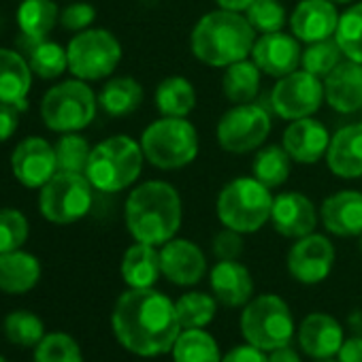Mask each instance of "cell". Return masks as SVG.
I'll use <instances>...</instances> for the list:
<instances>
[{
	"label": "cell",
	"mask_w": 362,
	"mask_h": 362,
	"mask_svg": "<svg viewBox=\"0 0 362 362\" xmlns=\"http://www.w3.org/2000/svg\"><path fill=\"white\" fill-rule=\"evenodd\" d=\"M111 328L134 356L156 358L173 349L181 328L175 303L156 288H128L115 300Z\"/></svg>",
	"instance_id": "1"
},
{
	"label": "cell",
	"mask_w": 362,
	"mask_h": 362,
	"mask_svg": "<svg viewBox=\"0 0 362 362\" xmlns=\"http://www.w3.org/2000/svg\"><path fill=\"white\" fill-rule=\"evenodd\" d=\"M181 220H184L181 197L173 184L162 179H149L132 188L124 205L126 228L139 243L162 247L177 237Z\"/></svg>",
	"instance_id": "2"
},
{
	"label": "cell",
	"mask_w": 362,
	"mask_h": 362,
	"mask_svg": "<svg viewBox=\"0 0 362 362\" xmlns=\"http://www.w3.org/2000/svg\"><path fill=\"white\" fill-rule=\"evenodd\" d=\"M258 33L247 22L245 13L216 9L194 24L190 33V49L194 58L214 69H226L252 56Z\"/></svg>",
	"instance_id": "3"
},
{
	"label": "cell",
	"mask_w": 362,
	"mask_h": 362,
	"mask_svg": "<svg viewBox=\"0 0 362 362\" xmlns=\"http://www.w3.org/2000/svg\"><path fill=\"white\" fill-rule=\"evenodd\" d=\"M141 143L128 134H113L92 147L86 177L94 190L105 194H117L132 188L143 173Z\"/></svg>",
	"instance_id": "4"
},
{
	"label": "cell",
	"mask_w": 362,
	"mask_h": 362,
	"mask_svg": "<svg viewBox=\"0 0 362 362\" xmlns=\"http://www.w3.org/2000/svg\"><path fill=\"white\" fill-rule=\"evenodd\" d=\"M273 199L271 188L260 184L254 175L235 177L220 190L216 199V214L224 228L252 235L271 222Z\"/></svg>",
	"instance_id": "5"
},
{
	"label": "cell",
	"mask_w": 362,
	"mask_h": 362,
	"mask_svg": "<svg viewBox=\"0 0 362 362\" xmlns=\"http://www.w3.org/2000/svg\"><path fill=\"white\" fill-rule=\"evenodd\" d=\"M139 143L145 160L160 170L186 168L201 151L199 130L188 117L162 115L143 130Z\"/></svg>",
	"instance_id": "6"
},
{
	"label": "cell",
	"mask_w": 362,
	"mask_h": 362,
	"mask_svg": "<svg viewBox=\"0 0 362 362\" xmlns=\"http://www.w3.org/2000/svg\"><path fill=\"white\" fill-rule=\"evenodd\" d=\"M98 109V96L81 79H66L52 86L41 98V119L43 124L60 134L79 132L88 128Z\"/></svg>",
	"instance_id": "7"
},
{
	"label": "cell",
	"mask_w": 362,
	"mask_h": 362,
	"mask_svg": "<svg viewBox=\"0 0 362 362\" xmlns=\"http://www.w3.org/2000/svg\"><path fill=\"white\" fill-rule=\"evenodd\" d=\"M241 332L247 343L264 351H273L292 343L294 315L281 296L258 294L243 307Z\"/></svg>",
	"instance_id": "8"
},
{
	"label": "cell",
	"mask_w": 362,
	"mask_h": 362,
	"mask_svg": "<svg viewBox=\"0 0 362 362\" xmlns=\"http://www.w3.org/2000/svg\"><path fill=\"white\" fill-rule=\"evenodd\" d=\"M94 203V186L86 173L58 170L39 192L41 216L58 226H69L83 220Z\"/></svg>",
	"instance_id": "9"
},
{
	"label": "cell",
	"mask_w": 362,
	"mask_h": 362,
	"mask_svg": "<svg viewBox=\"0 0 362 362\" xmlns=\"http://www.w3.org/2000/svg\"><path fill=\"white\" fill-rule=\"evenodd\" d=\"M69 71L81 81H100L115 73L122 62V43L105 28L77 33L66 45Z\"/></svg>",
	"instance_id": "10"
},
{
	"label": "cell",
	"mask_w": 362,
	"mask_h": 362,
	"mask_svg": "<svg viewBox=\"0 0 362 362\" xmlns=\"http://www.w3.org/2000/svg\"><path fill=\"white\" fill-rule=\"evenodd\" d=\"M271 128V113L262 105H233L218 119L216 141L220 149H224L226 153H252L267 143Z\"/></svg>",
	"instance_id": "11"
},
{
	"label": "cell",
	"mask_w": 362,
	"mask_h": 362,
	"mask_svg": "<svg viewBox=\"0 0 362 362\" xmlns=\"http://www.w3.org/2000/svg\"><path fill=\"white\" fill-rule=\"evenodd\" d=\"M324 100V79L303 69L277 79L271 90V107L275 115L286 122L311 117L320 111Z\"/></svg>",
	"instance_id": "12"
},
{
	"label": "cell",
	"mask_w": 362,
	"mask_h": 362,
	"mask_svg": "<svg viewBox=\"0 0 362 362\" xmlns=\"http://www.w3.org/2000/svg\"><path fill=\"white\" fill-rule=\"evenodd\" d=\"M334 245L326 235L311 233L307 237H300L294 241V245L288 252L286 264L288 273L305 284V286H315L324 281L332 267H334Z\"/></svg>",
	"instance_id": "13"
},
{
	"label": "cell",
	"mask_w": 362,
	"mask_h": 362,
	"mask_svg": "<svg viewBox=\"0 0 362 362\" xmlns=\"http://www.w3.org/2000/svg\"><path fill=\"white\" fill-rule=\"evenodd\" d=\"M11 168L24 188L41 190L58 173L56 149L43 136H26L13 149Z\"/></svg>",
	"instance_id": "14"
},
{
	"label": "cell",
	"mask_w": 362,
	"mask_h": 362,
	"mask_svg": "<svg viewBox=\"0 0 362 362\" xmlns=\"http://www.w3.org/2000/svg\"><path fill=\"white\" fill-rule=\"evenodd\" d=\"M160 267L162 275L181 288H190L203 281L207 275L205 252L190 239H170L160 247Z\"/></svg>",
	"instance_id": "15"
},
{
	"label": "cell",
	"mask_w": 362,
	"mask_h": 362,
	"mask_svg": "<svg viewBox=\"0 0 362 362\" xmlns=\"http://www.w3.org/2000/svg\"><path fill=\"white\" fill-rule=\"evenodd\" d=\"M250 58L256 62L262 75L281 79L298 71L303 49H300V41L294 35H286L279 30V33L260 35L254 43Z\"/></svg>",
	"instance_id": "16"
},
{
	"label": "cell",
	"mask_w": 362,
	"mask_h": 362,
	"mask_svg": "<svg viewBox=\"0 0 362 362\" xmlns=\"http://www.w3.org/2000/svg\"><path fill=\"white\" fill-rule=\"evenodd\" d=\"M320 211L313 201L303 192H279L273 199L271 224L273 228L288 239H300L315 233Z\"/></svg>",
	"instance_id": "17"
},
{
	"label": "cell",
	"mask_w": 362,
	"mask_h": 362,
	"mask_svg": "<svg viewBox=\"0 0 362 362\" xmlns=\"http://www.w3.org/2000/svg\"><path fill=\"white\" fill-rule=\"evenodd\" d=\"M339 18L341 13L330 0H300L288 18V26L300 43L309 45L332 39L339 26Z\"/></svg>",
	"instance_id": "18"
},
{
	"label": "cell",
	"mask_w": 362,
	"mask_h": 362,
	"mask_svg": "<svg viewBox=\"0 0 362 362\" xmlns=\"http://www.w3.org/2000/svg\"><path fill=\"white\" fill-rule=\"evenodd\" d=\"M330 139L332 134L328 132V128L311 115L288 124L281 136V147L288 151L292 162L315 164L326 158Z\"/></svg>",
	"instance_id": "19"
},
{
	"label": "cell",
	"mask_w": 362,
	"mask_h": 362,
	"mask_svg": "<svg viewBox=\"0 0 362 362\" xmlns=\"http://www.w3.org/2000/svg\"><path fill=\"white\" fill-rule=\"evenodd\" d=\"M324 96L332 111L351 115L362 109V64L341 60L324 79Z\"/></svg>",
	"instance_id": "20"
},
{
	"label": "cell",
	"mask_w": 362,
	"mask_h": 362,
	"mask_svg": "<svg viewBox=\"0 0 362 362\" xmlns=\"http://www.w3.org/2000/svg\"><path fill=\"white\" fill-rule=\"evenodd\" d=\"M322 226L334 237L362 235V192L339 190L324 199L320 207Z\"/></svg>",
	"instance_id": "21"
},
{
	"label": "cell",
	"mask_w": 362,
	"mask_h": 362,
	"mask_svg": "<svg viewBox=\"0 0 362 362\" xmlns=\"http://www.w3.org/2000/svg\"><path fill=\"white\" fill-rule=\"evenodd\" d=\"M211 292L224 307H245L254 298V277L239 260H218L209 271Z\"/></svg>",
	"instance_id": "22"
},
{
	"label": "cell",
	"mask_w": 362,
	"mask_h": 362,
	"mask_svg": "<svg viewBox=\"0 0 362 362\" xmlns=\"http://www.w3.org/2000/svg\"><path fill=\"white\" fill-rule=\"evenodd\" d=\"M343 328L330 313H309L298 328V343L300 349L315 358V360H328L337 356V351L343 345Z\"/></svg>",
	"instance_id": "23"
},
{
	"label": "cell",
	"mask_w": 362,
	"mask_h": 362,
	"mask_svg": "<svg viewBox=\"0 0 362 362\" xmlns=\"http://www.w3.org/2000/svg\"><path fill=\"white\" fill-rule=\"evenodd\" d=\"M328 170L339 179L362 177V122L339 128L326 151Z\"/></svg>",
	"instance_id": "24"
},
{
	"label": "cell",
	"mask_w": 362,
	"mask_h": 362,
	"mask_svg": "<svg viewBox=\"0 0 362 362\" xmlns=\"http://www.w3.org/2000/svg\"><path fill=\"white\" fill-rule=\"evenodd\" d=\"M33 69L22 52L0 47V103H11L22 113L28 109V92L33 88Z\"/></svg>",
	"instance_id": "25"
},
{
	"label": "cell",
	"mask_w": 362,
	"mask_h": 362,
	"mask_svg": "<svg viewBox=\"0 0 362 362\" xmlns=\"http://www.w3.org/2000/svg\"><path fill=\"white\" fill-rule=\"evenodd\" d=\"M119 273L128 288H153L162 275L160 250H156V245L134 241L122 256Z\"/></svg>",
	"instance_id": "26"
},
{
	"label": "cell",
	"mask_w": 362,
	"mask_h": 362,
	"mask_svg": "<svg viewBox=\"0 0 362 362\" xmlns=\"http://www.w3.org/2000/svg\"><path fill=\"white\" fill-rule=\"evenodd\" d=\"M41 279V262L30 252L0 254V290L7 294H26Z\"/></svg>",
	"instance_id": "27"
},
{
	"label": "cell",
	"mask_w": 362,
	"mask_h": 362,
	"mask_svg": "<svg viewBox=\"0 0 362 362\" xmlns=\"http://www.w3.org/2000/svg\"><path fill=\"white\" fill-rule=\"evenodd\" d=\"M153 103L164 117H188L197 107L194 83L181 75L164 77L156 88Z\"/></svg>",
	"instance_id": "28"
},
{
	"label": "cell",
	"mask_w": 362,
	"mask_h": 362,
	"mask_svg": "<svg viewBox=\"0 0 362 362\" xmlns=\"http://www.w3.org/2000/svg\"><path fill=\"white\" fill-rule=\"evenodd\" d=\"M143 86L134 77H113L98 92V107L109 117H126L143 105Z\"/></svg>",
	"instance_id": "29"
},
{
	"label": "cell",
	"mask_w": 362,
	"mask_h": 362,
	"mask_svg": "<svg viewBox=\"0 0 362 362\" xmlns=\"http://www.w3.org/2000/svg\"><path fill=\"white\" fill-rule=\"evenodd\" d=\"M20 47L28 56L26 60L39 79L52 81V79L62 77V73L69 71V54L56 41H49V39L30 41V39L20 37Z\"/></svg>",
	"instance_id": "30"
},
{
	"label": "cell",
	"mask_w": 362,
	"mask_h": 362,
	"mask_svg": "<svg viewBox=\"0 0 362 362\" xmlns=\"http://www.w3.org/2000/svg\"><path fill=\"white\" fill-rule=\"evenodd\" d=\"M260 79H262V71L256 66L252 58L239 60L224 69L222 94L233 105L254 103L260 92Z\"/></svg>",
	"instance_id": "31"
},
{
	"label": "cell",
	"mask_w": 362,
	"mask_h": 362,
	"mask_svg": "<svg viewBox=\"0 0 362 362\" xmlns=\"http://www.w3.org/2000/svg\"><path fill=\"white\" fill-rule=\"evenodd\" d=\"M16 18L24 39L43 41L60 24V9L54 0H22Z\"/></svg>",
	"instance_id": "32"
},
{
	"label": "cell",
	"mask_w": 362,
	"mask_h": 362,
	"mask_svg": "<svg viewBox=\"0 0 362 362\" xmlns=\"http://www.w3.org/2000/svg\"><path fill=\"white\" fill-rule=\"evenodd\" d=\"M170 351L175 362H222L220 345L205 328H184Z\"/></svg>",
	"instance_id": "33"
},
{
	"label": "cell",
	"mask_w": 362,
	"mask_h": 362,
	"mask_svg": "<svg viewBox=\"0 0 362 362\" xmlns=\"http://www.w3.org/2000/svg\"><path fill=\"white\" fill-rule=\"evenodd\" d=\"M290 170L292 158L281 145H267L258 149L252 160V175L271 190L281 188L286 184L290 179Z\"/></svg>",
	"instance_id": "34"
},
{
	"label": "cell",
	"mask_w": 362,
	"mask_h": 362,
	"mask_svg": "<svg viewBox=\"0 0 362 362\" xmlns=\"http://www.w3.org/2000/svg\"><path fill=\"white\" fill-rule=\"evenodd\" d=\"M181 328H207L218 313V298L207 292H186L175 300Z\"/></svg>",
	"instance_id": "35"
},
{
	"label": "cell",
	"mask_w": 362,
	"mask_h": 362,
	"mask_svg": "<svg viewBox=\"0 0 362 362\" xmlns=\"http://www.w3.org/2000/svg\"><path fill=\"white\" fill-rule=\"evenodd\" d=\"M334 41L339 43L347 60L362 64V0L360 3H351L341 13Z\"/></svg>",
	"instance_id": "36"
},
{
	"label": "cell",
	"mask_w": 362,
	"mask_h": 362,
	"mask_svg": "<svg viewBox=\"0 0 362 362\" xmlns=\"http://www.w3.org/2000/svg\"><path fill=\"white\" fill-rule=\"evenodd\" d=\"M3 332L7 341L20 345V347H37L39 341L47 334L43 320L26 309L11 311L3 322Z\"/></svg>",
	"instance_id": "37"
},
{
	"label": "cell",
	"mask_w": 362,
	"mask_h": 362,
	"mask_svg": "<svg viewBox=\"0 0 362 362\" xmlns=\"http://www.w3.org/2000/svg\"><path fill=\"white\" fill-rule=\"evenodd\" d=\"M56 160H58V170L62 173H86L92 147L86 136L79 132H66L62 134L56 145Z\"/></svg>",
	"instance_id": "38"
},
{
	"label": "cell",
	"mask_w": 362,
	"mask_h": 362,
	"mask_svg": "<svg viewBox=\"0 0 362 362\" xmlns=\"http://www.w3.org/2000/svg\"><path fill=\"white\" fill-rule=\"evenodd\" d=\"M343 52L339 47V43L332 39H326V41H317V43H309L305 49H303V58H300V69L320 77V79H326V75L330 71H334V66L343 60Z\"/></svg>",
	"instance_id": "39"
},
{
	"label": "cell",
	"mask_w": 362,
	"mask_h": 362,
	"mask_svg": "<svg viewBox=\"0 0 362 362\" xmlns=\"http://www.w3.org/2000/svg\"><path fill=\"white\" fill-rule=\"evenodd\" d=\"M35 362H83L79 343L69 332H47L35 347Z\"/></svg>",
	"instance_id": "40"
},
{
	"label": "cell",
	"mask_w": 362,
	"mask_h": 362,
	"mask_svg": "<svg viewBox=\"0 0 362 362\" xmlns=\"http://www.w3.org/2000/svg\"><path fill=\"white\" fill-rule=\"evenodd\" d=\"M245 18L260 35L279 33L288 24V11L281 0H254L245 11Z\"/></svg>",
	"instance_id": "41"
},
{
	"label": "cell",
	"mask_w": 362,
	"mask_h": 362,
	"mask_svg": "<svg viewBox=\"0 0 362 362\" xmlns=\"http://www.w3.org/2000/svg\"><path fill=\"white\" fill-rule=\"evenodd\" d=\"M30 224L28 218L13 207L0 209V254L22 250V245L28 241Z\"/></svg>",
	"instance_id": "42"
},
{
	"label": "cell",
	"mask_w": 362,
	"mask_h": 362,
	"mask_svg": "<svg viewBox=\"0 0 362 362\" xmlns=\"http://www.w3.org/2000/svg\"><path fill=\"white\" fill-rule=\"evenodd\" d=\"M96 20V9L90 3H73L62 9L60 13V26L69 33H81L88 30Z\"/></svg>",
	"instance_id": "43"
},
{
	"label": "cell",
	"mask_w": 362,
	"mask_h": 362,
	"mask_svg": "<svg viewBox=\"0 0 362 362\" xmlns=\"http://www.w3.org/2000/svg\"><path fill=\"white\" fill-rule=\"evenodd\" d=\"M243 247H245L243 235L233 228H222L214 237V243H211L214 256L218 260H239L243 254Z\"/></svg>",
	"instance_id": "44"
},
{
	"label": "cell",
	"mask_w": 362,
	"mask_h": 362,
	"mask_svg": "<svg viewBox=\"0 0 362 362\" xmlns=\"http://www.w3.org/2000/svg\"><path fill=\"white\" fill-rule=\"evenodd\" d=\"M222 362H269V354L264 349L245 343V345H235L222 356Z\"/></svg>",
	"instance_id": "45"
},
{
	"label": "cell",
	"mask_w": 362,
	"mask_h": 362,
	"mask_svg": "<svg viewBox=\"0 0 362 362\" xmlns=\"http://www.w3.org/2000/svg\"><path fill=\"white\" fill-rule=\"evenodd\" d=\"M22 111L11 103H0V143L9 141L20 126Z\"/></svg>",
	"instance_id": "46"
},
{
	"label": "cell",
	"mask_w": 362,
	"mask_h": 362,
	"mask_svg": "<svg viewBox=\"0 0 362 362\" xmlns=\"http://www.w3.org/2000/svg\"><path fill=\"white\" fill-rule=\"evenodd\" d=\"M337 362H362V337L354 334L345 339L337 351Z\"/></svg>",
	"instance_id": "47"
},
{
	"label": "cell",
	"mask_w": 362,
	"mask_h": 362,
	"mask_svg": "<svg viewBox=\"0 0 362 362\" xmlns=\"http://www.w3.org/2000/svg\"><path fill=\"white\" fill-rule=\"evenodd\" d=\"M269 362H303V360L290 345H284V347L269 351Z\"/></svg>",
	"instance_id": "48"
},
{
	"label": "cell",
	"mask_w": 362,
	"mask_h": 362,
	"mask_svg": "<svg viewBox=\"0 0 362 362\" xmlns=\"http://www.w3.org/2000/svg\"><path fill=\"white\" fill-rule=\"evenodd\" d=\"M214 3L220 9H228V11H237V13H245L247 7L254 3V0H214Z\"/></svg>",
	"instance_id": "49"
},
{
	"label": "cell",
	"mask_w": 362,
	"mask_h": 362,
	"mask_svg": "<svg viewBox=\"0 0 362 362\" xmlns=\"http://www.w3.org/2000/svg\"><path fill=\"white\" fill-rule=\"evenodd\" d=\"M347 326L354 334L362 337V309H354L349 315H347Z\"/></svg>",
	"instance_id": "50"
},
{
	"label": "cell",
	"mask_w": 362,
	"mask_h": 362,
	"mask_svg": "<svg viewBox=\"0 0 362 362\" xmlns=\"http://www.w3.org/2000/svg\"><path fill=\"white\" fill-rule=\"evenodd\" d=\"M330 3H334V5H351V3H356V0H330Z\"/></svg>",
	"instance_id": "51"
},
{
	"label": "cell",
	"mask_w": 362,
	"mask_h": 362,
	"mask_svg": "<svg viewBox=\"0 0 362 362\" xmlns=\"http://www.w3.org/2000/svg\"><path fill=\"white\" fill-rule=\"evenodd\" d=\"M358 247H360V252H362V235L358 237Z\"/></svg>",
	"instance_id": "52"
},
{
	"label": "cell",
	"mask_w": 362,
	"mask_h": 362,
	"mask_svg": "<svg viewBox=\"0 0 362 362\" xmlns=\"http://www.w3.org/2000/svg\"><path fill=\"white\" fill-rule=\"evenodd\" d=\"M0 362H9V360H7L5 356H0Z\"/></svg>",
	"instance_id": "53"
},
{
	"label": "cell",
	"mask_w": 362,
	"mask_h": 362,
	"mask_svg": "<svg viewBox=\"0 0 362 362\" xmlns=\"http://www.w3.org/2000/svg\"><path fill=\"white\" fill-rule=\"evenodd\" d=\"M317 362H334V360H330V358H328V360H317Z\"/></svg>",
	"instance_id": "54"
}]
</instances>
